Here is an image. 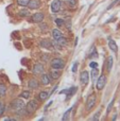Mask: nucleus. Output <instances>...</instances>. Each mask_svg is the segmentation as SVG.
<instances>
[{"instance_id":"4468645a","label":"nucleus","mask_w":120,"mask_h":121,"mask_svg":"<svg viewBox=\"0 0 120 121\" xmlns=\"http://www.w3.org/2000/svg\"><path fill=\"white\" fill-rule=\"evenodd\" d=\"M52 36H53V38H54L55 40H57V39H59V38L62 36L61 31H60L59 29H53V30H52Z\"/></svg>"},{"instance_id":"1a4fd4ad","label":"nucleus","mask_w":120,"mask_h":121,"mask_svg":"<svg viewBox=\"0 0 120 121\" xmlns=\"http://www.w3.org/2000/svg\"><path fill=\"white\" fill-rule=\"evenodd\" d=\"M44 14L43 13H35V14L32 15V20L34 22H42L44 20Z\"/></svg>"},{"instance_id":"393cba45","label":"nucleus","mask_w":120,"mask_h":121,"mask_svg":"<svg viewBox=\"0 0 120 121\" xmlns=\"http://www.w3.org/2000/svg\"><path fill=\"white\" fill-rule=\"evenodd\" d=\"M30 0H17V4L20 6H27Z\"/></svg>"},{"instance_id":"f3484780","label":"nucleus","mask_w":120,"mask_h":121,"mask_svg":"<svg viewBox=\"0 0 120 121\" xmlns=\"http://www.w3.org/2000/svg\"><path fill=\"white\" fill-rule=\"evenodd\" d=\"M55 42H56L57 44H59V46H60V47L67 45V39H66V37H64V36H61V37H60L57 40H55Z\"/></svg>"},{"instance_id":"cd10ccee","label":"nucleus","mask_w":120,"mask_h":121,"mask_svg":"<svg viewBox=\"0 0 120 121\" xmlns=\"http://www.w3.org/2000/svg\"><path fill=\"white\" fill-rule=\"evenodd\" d=\"M114 102H115V100H112V102L110 103V105H108V107H107V111H106V113H110L111 112V108H112V106H113V104H114Z\"/></svg>"},{"instance_id":"f257e3e1","label":"nucleus","mask_w":120,"mask_h":121,"mask_svg":"<svg viewBox=\"0 0 120 121\" xmlns=\"http://www.w3.org/2000/svg\"><path fill=\"white\" fill-rule=\"evenodd\" d=\"M50 65H51V67H52L53 69L60 70V69H63L64 67H65V62H64L62 59L56 57V59H53L52 60H51Z\"/></svg>"},{"instance_id":"a211bd4d","label":"nucleus","mask_w":120,"mask_h":121,"mask_svg":"<svg viewBox=\"0 0 120 121\" xmlns=\"http://www.w3.org/2000/svg\"><path fill=\"white\" fill-rule=\"evenodd\" d=\"M60 75H61V73H60L56 69H55L54 71H51V72H50V78L52 80H57L60 78Z\"/></svg>"},{"instance_id":"0eeeda50","label":"nucleus","mask_w":120,"mask_h":121,"mask_svg":"<svg viewBox=\"0 0 120 121\" xmlns=\"http://www.w3.org/2000/svg\"><path fill=\"white\" fill-rule=\"evenodd\" d=\"M27 6L30 10H36V9H38L40 6V1L39 0H30Z\"/></svg>"},{"instance_id":"6e6552de","label":"nucleus","mask_w":120,"mask_h":121,"mask_svg":"<svg viewBox=\"0 0 120 121\" xmlns=\"http://www.w3.org/2000/svg\"><path fill=\"white\" fill-rule=\"evenodd\" d=\"M80 80H81V82H82V84L88 83V81H89V72L88 71H86V70L82 71L80 74Z\"/></svg>"},{"instance_id":"473e14b6","label":"nucleus","mask_w":120,"mask_h":121,"mask_svg":"<svg viewBox=\"0 0 120 121\" xmlns=\"http://www.w3.org/2000/svg\"><path fill=\"white\" fill-rule=\"evenodd\" d=\"M118 5H120V0H119V1H118Z\"/></svg>"},{"instance_id":"6ab92c4d","label":"nucleus","mask_w":120,"mask_h":121,"mask_svg":"<svg viewBox=\"0 0 120 121\" xmlns=\"http://www.w3.org/2000/svg\"><path fill=\"white\" fill-rule=\"evenodd\" d=\"M6 94V86L3 83H0V97L5 96Z\"/></svg>"},{"instance_id":"f03ea898","label":"nucleus","mask_w":120,"mask_h":121,"mask_svg":"<svg viewBox=\"0 0 120 121\" xmlns=\"http://www.w3.org/2000/svg\"><path fill=\"white\" fill-rule=\"evenodd\" d=\"M96 99H97V97H96L95 94H91L87 97V100H86V109L87 111H90V109L95 106Z\"/></svg>"},{"instance_id":"2eb2a0df","label":"nucleus","mask_w":120,"mask_h":121,"mask_svg":"<svg viewBox=\"0 0 120 121\" xmlns=\"http://www.w3.org/2000/svg\"><path fill=\"white\" fill-rule=\"evenodd\" d=\"M48 97H49V94L47 91H40L39 92V95H38V99H39L40 101H45V100H47L48 99Z\"/></svg>"},{"instance_id":"f8f14e48","label":"nucleus","mask_w":120,"mask_h":121,"mask_svg":"<svg viewBox=\"0 0 120 121\" xmlns=\"http://www.w3.org/2000/svg\"><path fill=\"white\" fill-rule=\"evenodd\" d=\"M108 47H110V49L112 51H114L115 53H117V51H118V46H117V44L115 43L114 39H110V40H108Z\"/></svg>"},{"instance_id":"bb28decb","label":"nucleus","mask_w":120,"mask_h":121,"mask_svg":"<svg viewBox=\"0 0 120 121\" xmlns=\"http://www.w3.org/2000/svg\"><path fill=\"white\" fill-rule=\"evenodd\" d=\"M55 23L57 25V27H63V26L65 25V21L61 18H56L55 19Z\"/></svg>"},{"instance_id":"dca6fc26","label":"nucleus","mask_w":120,"mask_h":121,"mask_svg":"<svg viewBox=\"0 0 120 121\" xmlns=\"http://www.w3.org/2000/svg\"><path fill=\"white\" fill-rule=\"evenodd\" d=\"M40 81H42V84L48 85V84L50 83V78H49V75H47V74H43L42 78H40Z\"/></svg>"},{"instance_id":"aec40b11","label":"nucleus","mask_w":120,"mask_h":121,"mask_svg":"<svg viewBox=\"0 0 120 121\" xmlns=\"http://www.w3.org/2000/svg\"><path fill=\"white\" fill-rule=\"evenodd\" d=\"M18 14L20 15L21 17H28L30 15V12L27 10V9H22V10H20L18 12Z\"/></svg>"},{"instance_id":"7c9ffc66","label":"nucleus","mask_w":120,"mask_h":121,"mask_svg":"<svg viewBox=\"0 0 120 121\" xmlns=\"http://www.w3.org/2000/svg\"><path fill=\"white\" fill-rule=\"evenodd\" d=\"M99 115H100V111H99V112H97V114H96L95 117L93 118V120H98V119H99Z\"/></svg>"},{"instance_id":"423d86ee","label":"nucleus","mask_w":120,"mask_h":121,"mask_svg":"<svg viewBox=\"0 0 120 121\" xmlns=\"http://www.w3.org/2000/svg\"><path fill=\"white\" fill-rule=\"evenodd\" d=\"M61 6H62V2L60 0H53L52 3H51V11L53 13H57L61 10Z\"/></svg>"},{"instance_id":"20e7f679","label":"nucleus","mask_w":120,"mask_h":121,"mask_svg":"<svg viewBox=\"0 0 120 121\" xmlns=\"http://www.w3.org/2000/svg\"><path fill=\"white\" fill-rule=\"evenodd\" d=\"M11 107H12L13 109H15V111H19V109L25 107V103H23V101L21 100V99H15V100L11 103Z\"/></svg>"},{"instance_id":"39448f33","label":"nucleus","mask_w":120,"mask_h":121,"mask_svg":"<svg viewBox=\"0 0 120 121\" xmlns=\"http://www.w3.org/2000/svg\"><path fill=\"white\" fill-rule=\"evenodd\" d=\"M106 84V77L105 75H100L99 78H98L97 82H96V87H97L98 90H101L104 88V86H105Z\"/></svg>"},{"instance_id":"2f4dec72","label":"nucleus","mask_w":120,"mask_h":121,"mask_svg":"<svg viewBox=\"0 0 120 121\" xmlns=\"http://www.w3.org/2000/svg\"><path fill=\"white\" fill-rule=\"evenodd\" d=\"M116 118H117V115H115L114 117H113V120H116Z\"/></svg>"},{"instance_id":"b1692460","label":"nucleus","mask_w":120,"mask_h":121,"mask_svg":"<svg viewBox=\"0 0 120 121\" xmlns=\"http://www.w3.org/2000/svg\"><path fill=\"white\" fill-rule=\"evenodd\" d=\"M71 111H72V107H71V108H69L65 114H64V116H63V118H62V120H63V121H66V120L69 119V116H70V113H71Z\"/></svg>"},{"instance_id":"412c9836","label":"nucleus","mask_w":120,"mask_h":121,"mask_svg":"<svg viewBox=\"0 0 120 121\" xmlns=\"http://www.w3.org/2000/svg\"><path fill=\"white\" fill-rule=\"evenodd\" d=\"M40 46L44 47V48H47V49H51V43L45 39V40H43V42H40Z\"/></svg>"},{"instance_id":"5701e85b","label":"nucleus","mask_w":120,"mask_h":121,"mask_svg":"<svg viewBox=\"0 0 120 121\" xmlns=\"http://www.w3.org/2000/svg\"><path fill=\"white\" fill-rule=\"evenodd\" d=\"M30 96H31V94H30L29 90H25V91H22V92L20 94V97H21L22 99H29Z\"/></svg>"},{"instance_id":"4be33fe9","label":"nucleus","mask_w":120,"mask_h":121,"mask_svg":"<svg viewBox=\"0 0 120 121\" xmlns=\"http://www.w3.org/2000/svg\"><path fill=\"white\" fill-rule=\"evenodd\" d=\"M98 74H99V71H98L97 68H93V71H91V78H93V81L95 82V80L98 78Z\"/></svg>"},{"instance_id":"7ed1b4c3","label":"nucleus","mask_w":120,"mask_h":121,"mask_svg":"<svg viewBox=\"0 0 120 121\" xmlns=\"http://www.w3.org/2000/svg\"><path fill=\"white\" fill-rule=\"evenodd\" d=\"M25 108L27 109L28 114H33L34 112L38 108V103L36 102L35 100H31V101H29V102H28L27 107H25Z\"/></svg>"},{"instance_id":"9d476101","label":"nucleus","mask_w":120,"mask_h":121,"mask_svg":"<svg viewBox=\"0 0 120 121\" xmlns=\"http://www.w3.org/2000/svg\"><path fill=\"white\" fill-rule=\"evenodd\" d=\"M44 72V66L40 64H35L33 67V73L34 74H40Z\"/></svg>"},{"instance_id":"a878e982","label":"nucleus","mask_w":120,"mask_h":121,"mask_svg":"<svg viewBox=\"0 0 120 121\" xmlns=\"http://www.w3.org/2000/svg\"><path fill=\"white\" fill-rule=\"evenodd\" d=\"M64 1L69 6H76V4H77V0H64Z\"/></svg>"},{"instance_id":"9b49d317","label":"nucleus","mask_w":120,"mask_h":121,"mask_svg":"<svg viewBox=\"0 0 120 121\" xmlns=\"http://www.w3.org/2000/svg\"><path fill=\"white\" fill-rule=\"evenodd\" d=\"M28 86H29V88H31V89H36V88H38V86H39V83H38L37 80L32 79L29 81Z\"/></svg>"},{"instance_id":"ddd939ff","label":"nucleus","mask_w":120,"mask_h":121,"mask_svg":"<svg viewBox=\"0 0 120 121\" xmlns=\"http://www.w3.org/2000/svg\"><path fill=\"white\" fill-rule=\"evenodd\" d=\"M113 63H114V60H113V56H110L107 59V63H106V69H107V72H111L113 68Z\"/></svg>"},{"instance_id":"c756f323","label":"nucleus","mask_w":120,"mask_h":121,"mask_svg":"<svg viewBox=\"0 0 120 121\" xmlns=\"http://www.w3.org/2000/svg\"><path fill=\"white\" fill-rule=\"evenodd\" d=\"M89 66H90L91 68H97V67H98V63H96V62H91L90 64H89Z\"/></svg>"},{"instance_id":"c85d7f7f","label":"nucleus","mask_w":120,"mask_h":121,"mask_svg":"<svg viewBox=\"0 0 120 121\" xmlns=\"http://www.w3.org/2000/svg\"><path fill=\"white\" fill-rule=\"evenodd\" d=\"M78 65H79L78 62H76L73 64V67H72V72H76V71H77V69H78Z\"/></svg>"}]
</instances>
